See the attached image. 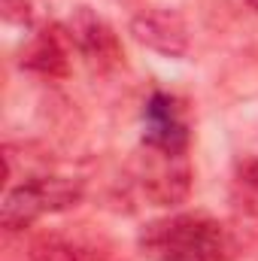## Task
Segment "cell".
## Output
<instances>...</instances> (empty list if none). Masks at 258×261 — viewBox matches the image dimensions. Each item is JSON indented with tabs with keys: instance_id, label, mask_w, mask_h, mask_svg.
<instances>
[{
	"instance_id": "obj_2",
	"label": "cell",
	"mask_w": 258,
	"mask_h": 261,
	"mask_svg": "<svg viewBox=\"0 0 258 261\" xmlns=\"http://www.w3.org/2000/svg\"><path fill=\"white\" fill-rule=\"evenodd\" d=\"M82 197H85V189L79 179L58 176V173L24 176L21 182L6 189L3 206H0V225L12 234L24 231L43 216H55V213H67L79 206Z\"/></svg>"
},
{
	"instance_id": "obj_8",
	"label": "cell",
	"mask_w": 258,
	"mask_h": 261,
	"mask_svg": "<svg viewBox=\"0 0 258 261\" xmlns=\"http://www.w3.org/2000/svg\"><path fill=\"white\" fill-rule=\"evenodd\" d=\"M234 200L240 210L258 216V152L243 155L234 170Z\"/></svg>"
},
{
	"instance_id": "obj_9",
	"label": "cell",
	"mask_w": 258,
	"mask_h": 261,
	"mask_svg": "<svg viewBox=\"0 0 258 261\" xmlns=\"http://www.w3.org/2000/svg\"><path fill=\"white\" fill-rule=\"evenodd\" d=\"M28 261H104L97 252L79 246V243H70V240H61V237H46L40 240Z\"/></svg>"
},
{
	"instance_id": "obj_10",
	"label": "cell",
	"mask_w": 258,
	"mask_h": 261,
	"mask_svg": "<svg viewBox=\"0 0 258 261\" xmlns=\"http://www.w3.org/2000/svg\"><path fill=\"white\" fill-rule=\"evenodd\" d=\"M0 15H3L6 24H18V28H31L34 24L31 0H0Z\"/></svg>"
},
{
	"instance_id": "obj_5",
	"label": "cell",
	"mask_w": 258,
	"mask_h": 261,
	"mask_svg": "<svg viewBox=\"0 0 258 261\" xmlns=\"http://www.w3.org/2000/svg\"><path fill=\"white\" fill-rule=\"evenodd\" d=\"M131 34L140 46L158 52L161 58H183L192 46L189 24L176 9L149 6L131 18Z\"/></svg>"
},
{
	"instance_id": "obj_7",
	"label": "cell",
	"mask_w": 258,
	"mask_h": 261,
	"mask_svg": "<svg viewBox=\"0 0 258 261\" xmlns=\"http://www.w3.org/2000/svg\"><path fill=\"white\" fill-rule=\"evenodd\" d=\"M70 40H67V31L58 24H49V28H37L24 49H21V61L18 64L37 76H46V79H64L70 73Z\"/></svg>"
},
{
	"instance_id": "obj_1",
	"label": "cell",
	"mask_w": 258,
	"mask_h": 261,
	"mask_svg": "<svg viewBox=\"0 0 258 261\" xmlns=\"http://www.w3.org/2000/svg\"><path fill=\"white\" fill-rule=\"evenodd\" d=\"M137 246L149 261H234L237 237L207 213H173L143 225Z\"/></svg>"
},
{
	"instance_id": "obj_4",
	"label": "cell",
	"mask_w": 258,
	"mask_h": 261,
	"mask_svg": "<svg viewBox=\"0 0 258 261\" xmlns=\"http://www.w3.org/2000/svg\"><path fill=\"white\" fill-rule=\"evenodd\" d=\"M140 186L155 206H179L192 192V161L189 152H164L143 146L140 155Z\"/></svg>"
},
{
	"instance_id": "obj_11",
	"label": "cell",
	"mask_w": 258,
	"mask_h": 261,
	"mask_svg": "<svg viewBox=\"0 0 258 261\" xmlns=\"http://www.w3.org/2000/svg\"><path fill=\"white\" fill-rule=\"evenodd\" d=\"M243 3H246V6H249L252 12H258V0H243Z\"/></svg>"
},
{
	"instance_id": "obj_6",
	"label": "cell",
	"mask_w": 258,
	"mask_h": 261,
	"mask_svg": "<svg viewBox=\"0 0 258 261\" xmlns=\"http://www.w3.org/2000/svg\"><path fill=\"white\" fill-rule=\"evenodd\" d=\"M192 130L183 116V107L167 91H152L143 107V146L164 152H189Z\"/></svg>"
},
{
	"instance_id": "obj_3",
	"label": "cell",
	"mask_w": 258,
	"mask_h": 261,
	"mask_svg": "<svg viewBox=\"0 0 258 261\" xmlns=\"http://www.w3.org/2000/svg\"><path fill=\"white\" fill-rule=\"evenodd\" d=\"M67 40L70 46L76 49V55L97 73H110L122 64L125 58V49H122V40L116 34V28L100 15L94 12L91 6H76L70 12V18L64 21Z\"/></svg>"
}]
</instances>
